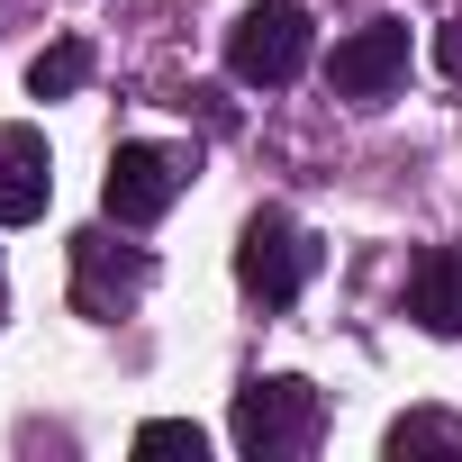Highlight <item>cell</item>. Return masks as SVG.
<instances>
[{"mask_svg":"<svg viewBox=\"0 0 462 462\" xmlns=\"http://www.w3.org/2000/svg\"><path fill=\"white\" fill-rule=\"evenodd\" d=\"M318 426H327V408H318V390L300 372H254L236 390V417H226V435H236L245 462H291V453L318 444Z\"/></svg>","mask_w":462,"mask_h":462,"instance_id":"cell-1","label":"cell"},{"mask_svg":"<svg viewBox=\"0 0 462 462\" xmlns=\"http://www.w3.org/2000/svg\"><path fill=\"white\" fill-rule=\"evenodd\" d=\"M309 46H318V28H309L300 0H254V10L226 28V73L245 91H291L309 73Z\"/></svg>","mask_w":462,"mask_h":462,"instance_id":"cell-2","label":"cell"},{"mask_svg":"<svg viewBox=\"0 0 462 462\" xmlns=\"http://www.w3.org/2000/svg\"><path fill=\"white\" fill-rule=\"evenodd\" d=\"M309 273H318V245L300 236V217H291V208H254L245 236H236V282H245V300L291 309V300L309 291Z\"/></svg>","mask_w":462,"mask_h":462,"instance_id":"cell-3","label":"cell"},{"mask_svg":"<svg viewBox=\"0 0 462 462\" xmlns=\"http://www.w3.org/2000/svg\"><path fill=\"white\" fill-rule=\"evenodd\" d=\"M145 282H154V254L145 245H118L109 226H82V236H73V309L91 327H109L118 309H136Z\"/></svg>","mask_w":462,"mask_h":462,"instance_id":"cell-4","label":"cell"},{"mask_svg":"<svg viewBox=\"0 0 462 462\" xmlns=\"http://www.w3.org/2000/svg\"><path fill=\"white\" fill-rule=\"evenodd\" d=\"M399 82H408V19H372V28L336 37V55H327V91L336 100L381 109V100H399Z\"/></svg>","mask_w":462,"mask_h":462,"instance_id":"cell-5","label":"cell"},{"mask_svg":"<svg viewBox=\"0 0 462 462\" xmlns=\"http://www.w3.org/2000/svg\"><path fill=\"white\" fill-rule=\"evenodd\" d=\"M181 181H190V163L172 154V145H118L109 154V172H100V208L118 217V226H154L172 199H181Z\"/></svg>","mask_w":462,"mask_h":462,"instance_id":"cell-6","label":"cell"},{"mask_svg":"<svg viewBox=\"0 0 462 462\" xmlns=\"http://www.w3.org/2000/svg\"><path fill=\"white\" fill-rule=\"evenodd\" d=\"M55 199V163L37 127H0V226H37Z\"/></svg>","mask_w":462,"mask_h":462,"instance_id":"cell-7","label":"cell"},{"mask_svg":"<svg viewBox=\"0 0 462 462\" xmlns=\"http://www.w3.org/2000/svg\"><path fill=\"white\" fill-rule=\"evenodd\" d=\"M408 318L426 336H453L462 345V245H426L417 273H408Z\"/></svg>","mask_w":462,"mask_h":462,"instance_id":"cell-8","label":"cell"},{"mask_svg":"<svg viewBox=\"0 0 462 462\" xmlns=\"http://www.w3.org/2000/svg\"><path fill=\"white\" fill-rule=\"evenodd\" d=\"M381 453H390V462H408V453H462V417H444V408H408V417H390Z\"/></svg>","mask_w":462,"mask_h":462,"instance_id":"cell-9","label":"cell"},{"mask_svg":"<svg viewBox=\"0 0 462 462\" xmlns=\"http://www.w3.org/2000/svg\"><path fill=\"white\" fill-rule=\"evenodd\" d=\"M82 82H91V46H82V37H55V46L28 64V100H73Z\"/></svg>","mask_w":462,"mask_h":462,"instance_id":"cell-10","label":"cell"},{"mask_svg":"<svg viewBox=\"0 0 462 462\" xmlns=\"http://www.w3.org/2000/svg\"><path fill=\"white\" fill-rule=\"evenodd\" d=\"M136 453H190V462H199L208 435H199L190 417H145V426H136Z\"/></svg>","mask_w":462,"mask_h":462,"instance_id":"cell-11","label":"cell"},{"mask_svg":"<svg viewBox=\"0 0 462 462\" xmlns=\"http://www.w3.org/2000/svg\"><path fill=\"white\" fill-rule=\"evenodd\" d=\"M435 64H444V82H462V10L435 28Z\"/></svg>","mask_w":462,"mask_h":462,"instance_id":"cell-12","label":"cell"},{"mask_svg":"<svg viewBox=\"0 0 462 462\" xmlns=\"http://www.w3.org/2000/svg\"><path fill=\"white\" fill-rule=\"evenodd\" d=\"M0 318H10V273H0Z\"/></svg>","mask_w":462,"mask_h":462,"instance_id":"cell-13","label":"cell"}]
</instances>
